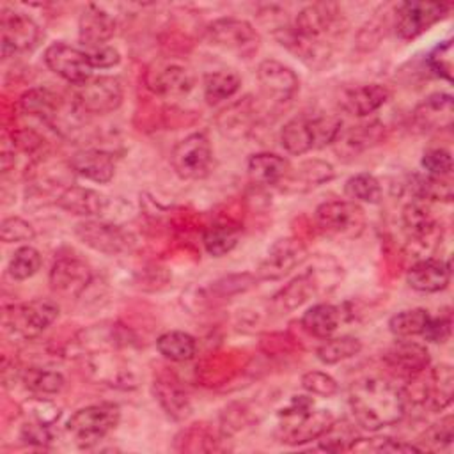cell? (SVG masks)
I'll use <instances>...</instances> for the list:
<instances>
[{
	"label": "cell",
	"mask_w": 454,
	"mask_h": 454,
	"mask_svg": "<svg viewBox=\"0 0 454 454\" xmlns=\"http://www.w3.org/2000/svg\"><path fill=\"white\" fill-rule=\"evenodd\" d=\"M454 440V417L452 415H445L440 420H436L434 424H431L424 434L420 436L419 442H422L420 450H440L445 449L452 443Z\"/></svg>",
	"instance_id": "cell-50"
},
{
	"label": "cell",
	"mask_w": 454,
	"mask_h": 454,
	"mask_svg": "<svg viewBox=\"0 0 454 454\" xmlns=\"http://www.w3.org/2000/svg\"><path fill=\"white\" fill-rule=\"evenodd\" d=\"M241 223L232 216H220L202 231V245L213 257H223L236 248L241 238Z\"/></svg>",
	"instance_id": "cell-37"
},
{
	"label": "cell",
	"mask_w": 454,
	"mask_h": 454,
	"mask_svg": "<svg viewBox=\"0 0 454 454\" xmlns=\"http://www.w3.org/2000/svg\"><path fill=\"white\" fill-rule=\"evenodd\" d=\"M335 176L333 165L326 160L319 158H309L300 161L298 165H291L284 179L277 184V188L282 193L296 195V193H307L316 190L321 184H326Z\"/></svg>",
	"instance_id": "cell-23"
},
{
	"label": "cell",
	"mask_w": 454,
	"mask_h": 454,
	"mask_svg": "<svg viewBox=\"0 0 454 454\" xmlns=\"http://www.w3.org/2000/svg\"><path fill=\"white\" fill-rule=\"evenodd\" d=\"M241 87V76L232 69L209 71L202 76V94L207 105L231 99Z\"/></svg>",
	"instance_id": "cell-41"
},
{
	"label": "cell",
	"mask_w": 454,
	"mask_h": 454,
	"mask_svg": "<svg viewBox=\"0 0 454 454\" xmlns=\"http://www.w3.org/2000/svg\"><path fill=\"white\" fill-rule=\"evenodd\" d=\"M206 41L223 51L234 53L239 59H252L259 46L261 35L257 28L241 18H216L204 28Z\"/></svg>",
	"instance_id": "cell-8"
},
{
	"label": "cell",
	"mask_w": 454,
	"mask_h": 454,
	"mask_svg": "<svg viewBox=\"0 0 454 454\" xmlns=\"http://www.w3.org/2000/svg\"><path fill=\"white\" fill-rule=\"evenodd\" d=\"M55 426L50 424H41L34 420H25L21 429H20V440L27 445L44 449L55 440Z\"/></svg>",
	"instance_id": "cell-58"
},
{
	"label": "cell",
	"mask_w": 454,
	"mask_h": 454,
	"mask_svg": "<svg viewBox=\"0 0 454 454\" xmlns=\"http://www.w3.org/2000/svg\"><path fill=\"white\" fill-rule=\"evenodd\" d=\"M158 353L170 362H188L195 358L199 342L197 339L183 330H170L156 339Z\"/></svg>",
	"instance_id": "cell-42"
},
{
	"label": "cell",
	"mask_w": 454,
	"mask_h": 454,
	"mask_svg": "<svg viewBox=\"0 0 454 454\" xmlns=\"http://www.w3.org/2000/svg\"><path fill=\"white\" fill-rule=\"evenodd\" d=\"M255 76L261 92L275 103L291 101L300 89L298 74L289 66L275 59L262 60L257 66Z\"/></svg>",
	"instance_id": "cell-22"
},
{
	"label": "cell",
	"mask_w": 454,
	"mask_h": 454,
	"mask_svg": "<svg viewBox=\"0 0 454 454\" xmlns=\"http://www.w3.org/2000/svg\"><path fill=\"white\" fill-rule=\"evenodd\" d=\"M401 222L411 250L419 252L422 259L426 257V254H429L431 257V254L442 245V223L436 220L433 209L429 207V202L411 199L403 207Z\"/></svg>",
	"instance_id": "cell-9"
},
{
	"label": "cell",
	"mask_w": 454,
	"mask_h": 454,
	"mask_svg": "<svg viewBox=\"0 0 454 454\" xmlns=\"http://www.w3.org/2000/svg\"><path fill=\"white\" fill-rule=\"evenodd\" d=\"M406 381L410 383V390H403L406 403L411 399L413 403H420L431 411H443L450 406L454 385L452 365L440 364L427 367Z\"/></svg>",
	"instance_id": "cell-10"
},
{
	"label": "cell",
	"mask_w": 454,
	"mask_h": 454,
	"mask_svg": "<svg viewBox=\"0 0 454 454\" xmlns=\"http://www.w3.org/2000/svg\"><path fill=\"white\" fill-rule=\"evenodd\" d=\"M291 163L275 153H255L247 161V172L252 184L262 186H277L284 176L287 174Z\"/></svg>",
	"instance_id": "cell-38"
},
{
	"label": "cell",
	"mask_w": 454,
	"mask_h": 454,
	"mask_svg": "<svg viewBox=\"0 0 454 454\" xmlns=\"http://www.w3.org/2000/svg\"><path fill=\"white\" fill-rule=\"evenodd\" d=\"M387 137V128L381 121H367L358 122L349 128H342L333 140V151L339 158H355L378 144H381Z\"/></svg>",
	"instance_id": "cell-24"
},
{
	"label": "cell",
	"mask_w": 454,
	"mask_h": 454,
	"mask_svg": "<svg viewBox=\"0 0 454 454\" xmlns=\"http://www.w3.org/2000/svg\"><path fill=\"white\" fill-rule=\"evenodd\" d=\"M346 314L348 312H344L342 307H339V305L319 301V303H314L312 307H309L301 314L300 326L307 335L323 340V339L332 337L337 332V328L340 326Z\"/></svg>",
	"instance_id": "cell-36"
},
{
	"label": "cell",
	"mask_w": 454,
	"mask_h": 454,
	"mask_svg": "<svg viewBox=\"0 0 454 454\" xmlns=\"http://www.w3.org/2000/svg\"><path fill=\"white\" fill-rule=\"evenodd\" d=\"M427 66L436 76L447 82L452 80V39L434 46V50L427 55Z\"/></svg>",
	"instance_id": "cell-57"
},
{
	"label": "cell",
	"mask_w": 454,
	"mask_h": 454,
	"mask_svg": "<svg viewBox=\"0 0 454 454\" xmlns=\"http://www.w3.org/2000/svg\"><path fill=\"white\" fill-rule=\"evenodd\" d=\"M335 417L330 410L316 408L309 395H294L277 415V438L286 445H303L317 440Z\"/></svg>",
	"instance_id": "cell-3"
},
{
	"label": "cell",
	"mask_w": 454,
	"mask_h": 454,
	"mask_svg": "<svg viewBox=\"0 0 454 454\" xmlns=\"http://www.w3.org/2000/svg\"><path fill=\"white\" fill-rule=\"evenodd\" d=\"M223 436L207 422H193L183 427L176 436L172 449L177 452H216L223 450Z\"/></svg>",
	"instance_id": "cell-35"
},
{
	"label": "cell",
	"mask_w": 454,
	"mask_h": 454,
	"mask_svg": "<svg viewBox=\"0 0 454 454\" xmlns=\"http://www.w3.org/2000/svg\"><path fill=\"white\" fill-rule=\"evenodd\" d=\"M0 238L4 243H27L35 238V231L21 216H7L2 220Z\"/></svg>",
	"instance_id": "cell-56"
},
{
	"label": "cell",
	"mask_w": 454,
	"mask_h": 454,
	"mask_svg": "<svg viewBox=\"0 0 454 454\" xmlns=\"http://www.w3.org/2000/svg\"><path fill=\"white\" fill-rule=\"evenodd\" d=\"M257 277L252 273H238V275H227L218 280H215L209 287V291L220 298H231L239 293H247L252 287L257 286Z\"/></svg>",
	"instance_id": "cell-52"
},
{
	"label": "cell",
	"mask_w": 454,
	"mask_h": 454,
	"mask_svg": "<svg viewBox=\"0 0 454 454\" xmlns=\"http://www.w3.org/2000/svg\"><path fill=\"white\" fill-rule=\"evenodd\" d=\"M74 236L85 247L105 255L129 254L137 247V238L129 229L105 220L87 218L78 222L74 225Z\"/></svg>",
	"instance_id": "cell-12"
},
{
	"label": "cell",
	"mask_w": 454,
	"mask_h": 454,
	"mask_svg": "<svg viewBox=\"0 0 454 454\" xmlns=\"http://www.w3.org/2000/svg\"><path fill=\"white\" fill-rule=\"evenodd\" d=\"M449 11L450 4L443 2H401L395 7V34L403 41H411L442 21Z\"/></svg>",
	"instance_id": "cell-16"
},
{
	"label": "cell",
	"mask_w": 454,
	"mask_h": 454,
	"mask_svg": "<svg viewBox=\"0 0 454 454\" xmlns=\"http://www.w3.org/2000/svg\"><path fill=\"white\" fill-rule=\"evenodd\" d=\"M147 89L163 99L186 98L195 87V76L190 67L177 62L158 64L145 73Z\"/></svg>",
	"instance_id": "cell-20"
},
{
	"label": "cell",
	"mask_w": 454,
	"mask_h": 454,
	"mask_svg": "<svg viewBox=\"0 0 454 454\" xmlns=\"http://www.w3.org/2000/svg\"><path fill=\"white\" fill-rule=\"evenodd\" d=\"M57 317L59 305L53 300L35 298L4 307L2 328L11 339L32 340L50 328Z\"/></svg>",
	"instance_id": "cell-5"
},
{
	"label": "cell",
	"mask_w": 454,
	"mask_h": 454,
	"mask_svg": "<svg viewBox=\"0 0 454 454\" xmlns=\"http://www.w3.org/2000/svg\"><path fill=\"white\" fill-rule=\"evenodd\" d=\"M43 264V255L37 248L30 245H21L14 250L7 264V273L12 280H27L34 277Z\"/></svg>",
	"instance_id": "cell-47"
},
{
	"label": "cell",
	"mask_w": 454,
	"mask_h": 454,
	"mask_svg": "<svg viewBox=\"0 0 454 454\" xmlns=\"http://www.w3.org/2000/svg\"><path fill=\"white\" fill-rule=\"evenodd\" d=\"M314 296H323V294L314 273L310 271V268H307L303 273L291 278L284 287H280L273 294L271 310L277 314H287L300 309Z\"/></svg>",
	"instance_id": "cell-29"
},
{
	"label": "cell",
	"mask_w": 454,
	"mask_h": 454,
	"mask_svg": "<svg viewBox=\"0 0 454 454\" xmlns=\"http://www.w3.org/2000/svg\"><path fill=\"white\" fill-rule=\"evenodd\" d=\"M259 106L252 94H247L227 106H223L215 115V126L222 137L229 140H239L248 137L257 126Z\"/></svg>",
	"instance_id": "cell-21"
},
{
	"label": "cell",
	"mask_w": 454,
	"mask_h": 454,
	"mask_svg": "<svg viewBox=\"0 0 454 454\" xmlns=\"http://www.w3.org/2000/svg\"><path fill=\"white\" fill-rule=\"evenodd\" d=\"M309 257V250L301 238L287 236L278 238L268 248L266 255L255 268L257 280H280L294 268L301 266Z\"/></svg>",
	"instance_id": "cell-15"
},
{
	"label": "cell",
	"mask_w": 454,
	"mask_h": 454,
	"mask_svg": "<svg viewBox=\"0 0 454 454\" xmlns=\"http://www.w3.org/2000/svg\"><path fill=\"white\" fill-rule=\"evenodd\" d=\"M55 204L60 209L67 211L69 215L92 218V216H99L106 211L108 199L94 188L71 184L57 195Z\"/></svg>",
	"instance_id": "cell-32"
},
{
	"label": "cell",
	"mask_w": 454,
	"mask_h": 454,
	"mask_svg": "<svg viewBox=\"0 0 454 454\" xmlns=\"http://www.w3.org/2000/svg\"><path fill=\"white\" fill-rule=\"evenodd\" d=\"M454 121V99L447 92L429 94L411 112V122L419 131L450 129Z\"/></svg>",
	"instance_id": "cell-25"
},
{
	"label": "cell",
	"mask_w": 454,
	"mask_h": 454,
	"mask_svg": "<svg viewBox=\"0 0 454 454\" xmlns=\"http://www.w3.org/2000/svg\"><path fill=\"white\" fill-rule=\"evenodd\" d=\"M0 34H2V57L12 59L32 53L43 41V28L39 23L14 9H2L0 16Z\"/></svg>",
	"instance_id": "cell-13"
},
{
	"label": "cell",
	"mask_w": 454,
	"mask_h": 454,
	"mask_svg": "<svg viewBox=\"0 0 454 454\" xmlns=\"http://www.w3.org/2000/svg\"><path fill=\"white\" fill-rule=\"evenodd\" d=\"M316 229L332 239H356L367 225L365 211L349 199L321 202L314 211Z\"/></svg>",
	"instance_id": "cell-7"
},
{
	"label": "cell",
	"mask_w": 454,
	"mask_h": 454,
	"mask_svg": "<svg viewBox=\"0 0 454 454\" xmlns=\"http://www.w3.org/2000/svg\"><path fill=\"white\" fill-rule=\"evenodd\" d=\"M87 374L103 385L115 388H135L138 376L131 364L114 351H92L83 358Z\"/></svg>",
	"instance_id": "cell-19"
},
{
	"label": "cell",
	"mask_w": 454,
	"mask_h": 454,
	"mask_svg": "<svg viewBox=\"0 0 454 454\" xmlns=\"http://www.w3.org/2000/svg\"><path fill=\"white\" fill-rule=\"evenodd\" d=\"M153 394L163 411L174 420H183L192 413V401L179 378L172 372H163L153 381Z\"/></svg>",
	"instance_id": "cell-33"
},
{
	"label": "cell",
	"mask_w": 454,
	"mask_h": 454,
	"mask_svg": "<svg viewBox=\"0 0 454 454\" xmlns=\"http://www.w3.org/2000/svg\"><path fill=\"white\" fill-rule=\"evenodd\" d=\"M450 332H452V316H450V312H445L436 317H429V321L422 332V337L429 342L442 344V342L449 340Z\"/></svg>",
	"instance_id": "cell-61"
},
{
	"label": "cell",
	"mask_w": 454,
	"mask_h": 454,
	"mask_svg": "<svg viewBox=\"0 0 454 454\" xmlns=\"http://www.w3.org/2000/svg\"><path fill=\"white\" fill-rule=\"evenodd\" d=\"M301 388L309 392L310 395H319V397H332L339 392V383L333 376L323 371H307L301 380Z\"/></svg>",
	"instance_id": "cell-54"
},
{
	"label": "cell",
	"mask_w": 454,
	"mask_h": 454,
	"mask_svg": "<svg viewBox=\"0 0 454 454\" xmlns=\"http://www.w3.org/2000/svg\"><path fill=\"white\" fill-rule=\"evenodd\" d=\"M92 280L90 266L74 255H60L53 261L48 284L55 296L64 300H76L80 298Z\"/></svg>",
	"instance_id": "cell-17"
},
{
	"label": "cell",
	"mask_w": 454,
	"mask_h": 454,
	"mask_svg": "<svg viewBox=\"0 0 454 454\" xmlns=\"http://www.w3.org/2000/svg\"><path fill=\"white\" fill-rule=\"evenodd\" d=\"M43 144H44V140L34 129L25 128V129L12 131V147H18L21 153L37 154V151H41Z\"/></svg>",
	"instance_id": "cell-62"
},
{
	"label": "cell",
	"mask_w": 454,
	"mask_h": 454,
	"mask_svg": "<svg viewBox=\"0 0 454 454\" xmlns=\"http://www.w3.org/2000/svg\"><path fill=\"white\" fill-rule=\"evenodd\" d=\"M362 340L353 335L328 337L316 348V356L325 365H335L348 358L356 356L362 351Z\"/></svg>",
	"instance_id": "cell-44"
},
{
	"label": "cell",
	"mask_w": 454,
	"mask_h": 454,
	"mask_svg": "<svg viewBox=\"0 0 454 454\" xmlns=\"http://www.w3.org/2000/svg\"><path fill=\"white\" fill-rule=\"evenodd\" d=\"M133 333L128 330V326H122L119 323H105V325H94L78 335V344L87 351H115L121 348H126L133 344Z\"/></svg>",
	"instance_id": "cell-34"
},
{
	"label": "cell",
	"mask_w": 454,
	"mask_h": 454,
	"mask_svg": "<svg viewBox=\"0 0 454 454\" xmlns=\"http://www.w3.org/2000/svg\"><path fill=\"white\" fill-rule=\"evenodd\" d=\"M46 67L71 85H78L92 76V66L83 48L64 41H55L44 50Z\"/></svg>",
	"instance_id": "cell-18"
},
{
	"label": "cell",
	"mask_w": 454,
	"mask_h": 454,
	"mask_svg": "<svg viewBox=\"0 0 454 454\" xmlns=\"http://www.w3.org/2000/svg\"><path fill=\"white\" fill-rule=\"evenodd\" d=\"M21 383L34 395H57L66 385V378L60 371L46 369L41 365H28L21 369Z\"/></svg>",
	"instance_id": "cell-43"
},
{
	"label": "cell",
	"mask_w": 454,
	"mask_h": 454,
	"mask_svg": "<svg viewBox=\"0 0 454 454\" xmlns=\"http://www.w3.org/2000/svg\"><path fill=\"white\" fill-rule=\"evenodd\" d=\"M390 99V90L383 83H356L344 87L339 94V105L344 112L367 117L380 110Z\"/></svg>",
	"instance_id": "cell-27"
},
{
	"label": "cell",
	"mask_w": 454,
	"mask_h": 454,
	"mask_svg": "<svg viewBox=\"0 0 454 454\" xmlns=\"http://www.w3.org/2000/svg\"><path fill=\"white\" fill-rule=\"evenodd\" d=\"M69 167L74 172V176L96 184L110 183L115 174L114 154L96 147H85L76 151L69 158Z\"/></svg>",
	"instance_id": "cell-28"
},
{
	"label": "cell",
	"mask_w": 454,
	"mask_h": 454,
	"mask_svg": "<svg viewBox=\"0 0 454 454\" xmlns=\"http://www.w3.org/2000/svg\"><path fill=\"white\" fill-rule=\"evenodd\" d=\"M344 195L353 202L380 204L383 199V186L376 176L369 172H358L346 179Z\"/></svg>",
	"instance_id": "cell-45"
},
{
	"label": "cell",
	"mask_w": 454,
	"mask_h": 454,
	"mask_svg": "<svg viewBox=\"0 0 454 454\" xmlns=\"http://www.w3.org/2000/svg\"><path fill=\"white\" fill-rule=\"evenodd\" d=\"M254 420H255V413L248 406V403H232L225 406V410L222 411L218 431L227 440L232 434L239 433L243 427L250 426Z\"/></svg>",
	"instance_id": "cell-48"
},
{
	"label": "cell",
	"mask_w": 454,
	"mask_h": 454,
	"mask_svg": "<svg viewBox=\"0 0 454 454\" xmlns=\"http://www.w3.org/2000/svg\"><path fill=\"white\" fill-rule=\"evenodd\" d=\"M406 184L411 197L424 202H450L454 197L450 177H438L422 172L411 174Z\"/></svg>",
	"instance_id": "cell-40"
},
{
	"label": "cell",
	"mask_w": 454,
	"mask_h": 454,
	"mask_svg": "<svg viewBox=\"0 0 454 454\" xmlns=\"http://www.w3.org/2000/svg\"><path fill=\"white\" fill-rule=\"evenodd\" d=\"M117 30L115 18L99 5L89 4L78 18V41L82 48L106 44Z\"/></svg>",
	"instance_id": "cell-30"
},
{
	"label": "cell",
	"mask_w": 454,
	"mask_h": 454,
	"mask_svg": "<svg viewBox=\"0 0 454 454\" xmlns=\"http://www.w3.org/2000/svg\"><path fill=\"white\" fill-rule=\"evenodd\" d=\"M420 165L426 174L438 176V177H450L452 174V156L443 147H431L426 149L420 160Z\"/></svg>",
	"instance_id": "cell-55"
},
{
	"label": "cell",
	"mask_w": 454,
	"mask_h": 454,
	"mask_svg": "<svg viewBox=\"0 0 454 454\" xmlns=\"http://www.w3.org/2000/svg\"><path fill=\"white\" fill-rule=\"evenodd\" d=\"M355 438H356L355 433L344 420L342 422L333 420V424L317 438V442H319V449L323 450L340 452V450H349V445L353 443Z\"/></svg>",
	"instance_id": "cell-53"
},
{
	"label": "cell",
	"mask_w": 454,
	"mask_h": 454,
	"mask_svg": "<svg viewBox=\"0 0 454 454\" xmlns=\"http://www.w3.org/2000/svg\"><path fill=\"white\" fill-rule=\"evenodd\" d=\"M92 69H110L121 62V53L110 44H99L83 48Z\"/></svg>",
	"instance_id": "cell-60"
},
{
	"label": "cell",
	"mask_w": 454,
	"mask_h": 454,
	"mask_svg": "<svg viewBox=\"0 0 454 454\" xmlns=\"http://www.w3.org/2000/svg\"><path fill=\"white\" fill-rule=\"evenodd\" d=\"M348 404L355 424L376 433L397 424L406 413L403 388L380 376H364L349 385Z\"/></svg>",
	"instance_id": "cell-2"
},
{
	"label": "cell",
	"mask_w": 454,
	"mask_h": 454,
	"mask_svg": "<svg viewBox=\"0 0 454 454\" xmlns=\"http://www.w3.org/2000/svg\"><path fill=\"white\" fill-rule=\"evenodd\" d=\"M406 282L419 293L443 291L450 282V262L436 257L419 259L408 268Z\"/></svg>",
	"instance_id": "cell-31"
},
{
	"label": "cell",
	"mask_w": 454,
	"mask_h": 454,
	"mask_svg": "<svg viewBox=\"0 0 454 454\" xmlns=\"http://www.w3.org/2000/svg\"><path fill=\"white\" fill-rule=\"evenodd\" d=\"M429 317H431V314L422 307L399 310L397 314H394L388 319V330H390L392 335H395L399 339L422 335Z\"/></svg>",
	"instance_id": "cell-46"
},
{
	"label": "cell",
	"mask_w": 454,
	"mask_h": 454,
	"mask_svg": "<svg viewBox=\"0 0 454 454\" xmlns=\"http://www.w3.org/2000/svg\"><path fill=\"white\" fill-rule=\"evenodd\" d=\"M73 103L83 114L105 115L115 112L124 99V87L117 76L99 74L73 85Z\"/></svg>",
	"instance_id": "cell-11"
},
{
	"label": "cell",
	"mask_w": 454,
	"mask_h": 454,
	"mask_svg": "<svg viewBox=\"0 0 454 454\" xmlns=\"http://www.w3.org/2000/svg\"><path fill=\"white\" fill-rule=\"evenodd\" d=\"M21 413L25 415V420L55 426L60 417V408L46 395H34L21 404Z\"/></svg>",
	"instance_id": "cell-51"
},
{
	"label": "cell",
	"mask_w": 454,
	"mask_h": 454,
	"mask_svg": "<svg viewBox=\"0 0 454 454\" xmlns=\"http://www.w3.org/2000/svg\"><path fill=\"white\" fill-rule=\"evenodd\" d=\"M121 420V408L115 403H96L78 408L66 420V433L78 449L96 447Z\"/></svg>",
	"instance_id": "cell-6"
},
{
	"label": "cell",
	"mask_w": 454,
	"mask_h": 454,
	"mask_svg": "<svg viewBox=\"0 0 454 454\" xmlns=\"http://www.w3.org/2000/svg\"><path fill=\"white\" fill-rule=\"evenodd\" d=\"M348 21L333 2H316L273 28L275 39L310 69H325L333 62L335 41L344 35Z\"/></svg>",
	"instance_id": "cell-1"
},
{
	"label": "cell",
	"mask_w": 454,
	"mask_h": 454,
	"mask_svg": "<svg viewBox=\"0 0 454 454\" xmlns=\"http://www.w3.org/2000/svg\"><path fill=\"white\" fill-rule=\"evenodd\" d=\"M259 348L266 355H289L300 349V342L291 333H266L261 337Z\"/></svg>",
	"instance_id": "cell-59"
},
{
	"label": "cell",
	"mask_w": 454,
	"mask_h": 454,
	"mask_svg": "<svg viewBox=\"0 0 454 454\" xmlns=\"http://www.w3.org/2000/svg\"><path fill=\"white\" fill-rule=\"evenodd\" d=\"M353 452H420L417 443H408L403 440H394L390 436H374V438H355L349 445Z\"/></svg>",
	"instance_id": "cell-49"
},
{
	"label": "cell",
	"mask_w": 454,
	"mask_h": 454,
	"mask_svg": "<svg viewBox=\"0 0 454 454\" xmlns=\"http://www.w3.org/2000/svg\"><path fill=\"white\" fill-rule=\"evenodd\" d=\"M383 362L394 374L410 380L429 367L431 355L426 346L401 339L385 351Z\"/></svg>",
	"instance_id": "cell-26"
},
{
	"label": "cell",
	"mask_w": 454,
	"mask_h": 454,
	"mask_svg": "<svg viewBox=\"0 0 454 454\" xmlns=\"http://www.w3.org/2000/svg\"><path fill=\"white\" fill-rule=\"evenodd\" d=\"M342 121L335 114H300L280 128V144L293 156L321 149L337 138Z\"/></svg>",
	"instance_id": "cell-4"
},
{
	"label": "cell",
	"mask_w": 454,
	"mask_h": 454,
	"mask_svg": "<svg viewBox=\"0 0 454 454\" xmlns=\"http://www.w3.org/2000/svg\"><path fill=\"white\" fill-rule=\"evenodd\" d=\"M170 165L177 177L197 181L209 174L213 165V147L204 131H195L181 138L170 153Z\"/></svg>",
	"instance_id": "cell-14"
},
{
	"label": "cell",
	"mask_w": 454,
	"mask_h": 454,
	"mask_svg": "<svg viewBox=\"0 0 454 454\" xmlns=\"http://www.w3.org/2000/svg\"><path fill=\"white\" fill-rule=\"evenodd\" d=\"M243 353L239 351H218L211 353L200 365H197V378H200L202 385L206 387H216L223 385L227 380H231L238 369H241L245 364L238 362V358Z\"/></svg>",
	"instance_id": "cell-39"
}]
</instances>
